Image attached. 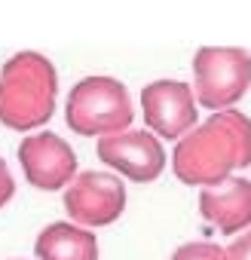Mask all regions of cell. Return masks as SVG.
<instances>
[{
    "instance_id": "3957f363",
    "label": "cell",
    "mask_w": 251,
    "mask_h": 260,
    "mask_svg": "<svg viewBox=\"0 0 251 260\" xmlns=\"http://www.w3.org/2000/svg\"><path fill=\"white\" fill-rule=\"evenodd\" d=\"M132 119H135V104L129 89L122 80L107 74H92L77 80L65 98V122L71 125V132L86 138H101L132 128Z\"/></svg>"
},
{
    "instance_id": "7a4b0ae2",
    "label": "cell",
    "mask_w": 251,
    "mask_h": 260,
    "mask_svg": "<svg viewBox=\"0 0 251 260\" xmlns=\"http://www.w3.org/2000/svg\"><path fill=\"white\" fill-rule=\"evenodd\" d=\"M58 104V71L34 49L10 55L0 68V122L16 132H37Z\"/></svg>"
},
{
    "instance_id": "8fae6325",
    "label": "cell",
    "mask_w": 251,
    "mask_h": 260,
    "mask_svg": "<svg viewBox=\"0 0 251 260\" xmlns=\"http://www.w3.org/2000/svg\"><path fill=\"white\" fill-rule=\"evenodd\" d=\"M172 260H230L227 248H221L217 242H184L181 248H175Z\"/></svg>"
},
{
    "instance_id": "30bf717a",
    "label": "cell",
    "mask_w": 251,
    "mask_h": 260,
    "mask_svg": "<svg viewBox=\"0 0 251 260\" xmlns=\"http://www.w3.org/2000/svg\"><path fill=\"white\" fill-rule=\"evenodd\" d=\"M37 260H98V239L74 220H52L34 239Z\"/></svg>"
},
{
    "instance_id": "7c38bea8",
    "label": "cell",
    "mask_w": 251,
    "mask_h": 260,
    "mask_svg": "<svg viewBox=\"0 0 251 260\" xmlns=\"http://www.w3.org/2000/svg\"><path fill=\"white\" fill-rule=\"evenodd\" d=\"M227 257H230V260H251V226L242 230V233L227 245Z\"/></svg>"
},
{
    "instance_id": "5bb4252c",
    "label": "cell",
    "mask_w": 251,
    "mask_h": 260,
    "mask_svg": "<svg viewBox=\"0 0 251 260\" xmlns=\"http://www.w3.org/2000/svg\"><path fill=\"white\" fill-rule=\"evenodd\" d=\"M10 260H22V257H10Z\"/></svg>"
},
{
    "instance_id": "9c48e42d",
    "label": "cell",
    "mask_w": 251,
    "mask_h": 260,
    "mask_svg": "<svg viewBox=\"0 0 251 260\" xmlns=\"http://www.w3.org/2000/svg\"><path fill=\"white\" fill-rule=\"evenodd\" d=\"M199 214L224 236H239L251 226V181L230 175L221 184L199 190Z\"/></svg>"
},
{
    "instance_id": "5b68a950",
    "label": "cell",
    "mask_w": 251,
    "mask_h": 260,
    "mask_svg": "<svg viewBox=\"0 0 251 260\" xmlns=\"http://www.w3.org/2000/svg\"><path fill=\"white\" fill-rule=\"evenodd\" d=\"M98 159L129 178L135 184H150L163 175L166 169V147L163 138L153 135L150 128H122L113 135L98 138Z\"/></svg>"
},
{
    "instance_id": "52a82bcc",
    "label": "cell",
    "mask_w": 251,
    "mask_h": 260,
    "mask_svg": "<svg viewBox=\"0 0 251 260\" xmlns=\"http://www.w3.org/2000/svg\"><path fill=\"white\" fill-rule=\"evenodd\" d=\"M141 113L153 135L181 138L199 122V101L184 80H153L141 89Z\"/></svg>"
},
{
    "instance_id": "6da1fadb",
    "label": "cell",
    "mask_w": 251,
    "mask_h": 260,
    "mask_svg": "<svg viewBox=\"0 0 251 260\" xmlns=\"http://www.w3.org/2000/svg\"><path fill=\"white\" fill-rule=\"evenodd\" d=\"M251 166V119L236 110H214L175 141L172 172L190 187H211L227 181L236 169Z\"/></svg>"
},
{
    "instance_id": "4fadbf2b",
    "label": "cell",
    "mask_w": 251,
    "mask_h": 260,
    "mask_svg": "<svg viewBox=\"0 0 251 260\" xmlns=\"http://www.w3.org/2000/svg\"><path fill=\"white\" fill-rule=\"evenodd\" d=\"M13 196H16V178L10 172V162L0 156V208H4Z\"/></svg>"
},
{
    "instance_id": "8992f818",
    "label": "cell",
    "mask_w": 251,
    "mask_h": 260,
    "mask_svg": "<svg viewBox=\"0 0 251 260\" xmlns=\"http://www.w3.org/2000/svg\"><path fill=\"white\" fill-rule=\"evenodd\" d=\"M65 211L80 226H107L125 211V184L113 172H77L65 187Z\"/></svg>"
},
{
    "instance_id": "ba28073f",
    "label": "cell",
    "mask_w": 251,
    "mask_h": 260,
    "mask_svg": "<svg viewBox=\"0 0 251 260\" xmlns=\"http://www.w3.org/2000/svg\"><path fill=\"white\" fill-rule=\"evenodd\" d=\"M19 162L25 178L37 187V190H61L77 178V153L74 147L49 132V128H37V132H28L19 144Z\"/></svg>"
},
{
    "instance_id": "277c9868",
    "label": "cell",
    "mask_w": 251,
    "mask_h": 260,
    "mask_svg": "<svg viewBox=\"0 0 251 260\" xmlns=\"http://www.w3.org/2000/svg\"><path fill=\"white\" fill-rule=\"evenodd\" d=\"M251 89V52L242 46H202L193 55V92L202 107L227 110Z\"/></svg>"
}]
</instances>
